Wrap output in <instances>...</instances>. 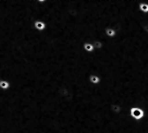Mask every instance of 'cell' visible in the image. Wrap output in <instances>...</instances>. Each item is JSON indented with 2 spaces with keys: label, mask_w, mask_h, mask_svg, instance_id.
I'll return each mask as SVG.
<instances>
[{
  "label": "cell",
  "mask_w": 148,
  "mask_h": 133,
  "mask_svg": "<svg viewBox=\"0 0 148 133\" xmlns=\"http://www.w3.org/2000/svg\"><path fill=\"white\" fill-rule=\"evenodd\" d=\"M130 114L133 118H135L136 120H140L145 115L143 109L138 108H132L130 109Z\"/></svg>",
  "instance_id": "cell-1"
},
{
  "label": "cell",
  "mask_w": 148,
  "mask_h": 133,
  "mask_svg": "<svg viewBox=\"0 0 148 133\" xmlns=\"http://www.w3.org/2000/svg\"><path fill=\"white\" fill-rule=\"evenodd\" d=\"M34 27L36 30L39 31V32H42L45 31L47 28V24L45 21H42V20H36L34 22Z\"/></svg>",
  "instance_id": "cell-2"
},
{
  "label": "cell",
  "mask_w": 148,
  "mask_h": 133,
  "mask_svg": "<svg viewBox=\"0 0 148 133\" xmlns=\"http://www.w3.org/2000/svg\"><path fill=\"white\" fill-rule=\"evenodd\" d=\"M89 81H90V83L91 84H93V85H98V84L100 83L101 79H100V77H99L98 75H96V74H90V75H89Z\"/></svg>",
  "instance_id": "cell-3"
},
{
  "label": "cell",
  "mask_w": 148,
  "mask_h": 133,
  "mask_svg": "<svg viewBox=\"0 0 148 133\" xmlns=\"http://www.w3.org/2000/svg\"><path fill=\"white\" fill-rule=\"evenodd\" d=\"M11 88V84L7 80H0V89L2 90H8Z\"/></svg>",
  "instance_id": "cell-4"
},
{
  "label": "cell",
  "mask_w": 148,
  "mask_h": 133,
  "mask_svg": "<svg viewBox=\"0 0 148 133\" xmlns=\"http://www.w3.org/2000/svg\"><path fill=\"white\" fill-rule=\"evenodd\" d=\"M105 34L108 37H114L116 36L117 32L114 29L110 28V27H107V28H106V29H105Z\"/></svg>",
  "instance_id": "cell-5"
},
{
  "label": "cell",
  "mask_w": 148,
  "mask_h": 133,
  "mask_svg": "<svg viewBox=\"0 0 148 133\" xmlns=\"http://www.w3.org/2000/svg\"><path fill=\"white\" fill-rule=\"evenodd\" d=\"M84 50L88 52V53H90V52H93L95 51V48H94L93 45L90 42H85L84 43Z\"/></svg>",
  "instance_id": "cell-6"
},
{
  "label": "cell",
  "mask_w": 148,
  "mask_h": 133,
  "mask_svg": "<svg viewBox=\"0 0 148 133\" xmlns=\"http://www.w3.org/2000/svg\"><path fill=\"white\" fill-rule=\"evenodd\" d=\"M94 48H95V50H101L103 47H104V44L100 41H99V40H95L93 43H92Z\"/></svg>",
  "instance_id": "cell-7"
},
{
  "label": "cell",
  "mask_w": 148,
  "mask_h": 133,
  "mask_svg": "<svg viewBox=\"0 0 148 133\" xmlns=\"http://www.w3.org/2000/svg\"><path fill=\"white\" fill-rule=\"evenodd\" d=\"M139 9H140L141 12L146 13V12H148V5L147 4H145V3L140 4L139 5Z\"/></svg>",
  "instance_id": "cell-8"
},
{
  "label": "cell",
  "mask_w": 148,
  "mask_h": 133,
  "mask_svg": "<svg viewBox=\"0 0 148 133\" xmlns=\"http://www.w3.org/2000/svg\"><path fill=\"white\" fill-rule=\"evenodd\" d=\"M143 29H145V31L148 33V25H145V26L143 27Z\"/></svg>",
  "instance_id": "cell-9"
}]
</instances>
